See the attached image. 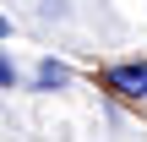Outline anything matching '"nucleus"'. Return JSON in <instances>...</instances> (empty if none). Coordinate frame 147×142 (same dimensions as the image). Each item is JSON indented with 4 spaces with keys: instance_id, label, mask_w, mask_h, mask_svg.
<instances>
[{
    "instance_id": "nucleus-1",
    "label": "nucleus",
    "mask_w": 147,
    "mask_h": 142,
    "mask_svg": "<svg viewBox=\"0 0 147 142\" xmlns=\"http://www.w3.org/2000/svg\"><path fill=\"white\" fill-rule=\"evenodd\" d=\"M104 82H109V93H120V99H147V60H120V66H109Z\"/></svg>"
},
{
    "instance_id": "nucleus-2",
    "label": "nucleus",
    "mask_w": 147,
    "mask_h": 142,
    "mask_svg": "<svg viewBox=\"0 0 147 142\" xmlns=\"http://www.w3.org/2000/svg\"><path fill=\"white\" fill-rule=\"evenodd\" d=\"M60 88H71V66L55 60V55H44L33 66V93H60Z\"/></svg>"
},
{
    "instance_id": "nucleus-3",
    "label": "nucleus",
    "mask_w": 147,
    "mask_h": 142,
    "mask_svg": "<svg viewBox=\"0 0 147 142\" xmlns=\"http://www.w3.org/2000/svg\"><path fill=\"white\" fill-rule=\"evenodd\" d=\"M16 82H22V71H16V60H11V55H5V49H0V88H5V93H11V88H16Z\"/></svg>"
},
{
    "instance_id": "nucleus-4",
    "label": "nucleus",
    "mask_w": 147,
    "mask_h": 142,
    "mask_svg": "<svg viewBox=\"0 0 147 142\" xmlns=\"http://www.w3.org/2000/svg\"><path fill=\"white\" fill-rule=\"evenodd\" d=\"M5 38H11V16L0 11V44H5Z\"/></svg>"
}]
</instances>
